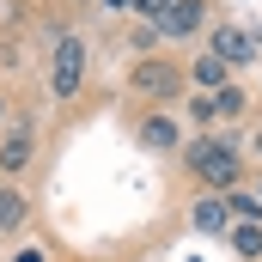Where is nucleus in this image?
Segmentation results:
<instances>
[{"label": "nucleus", "instance_id": "13", "mask_svg": "<svg viewBox=\"0 0 262 262\" xmlns=\"http://www.w3.org/2000/svg\"><path fill=\"white\" fill-rule=\"evenodd\" d=\"M226 207H232V213H238L244 226H256V220H262V201H250V195H232Z\"/></svg>", "mask_w": 262, "mask_h": 262}, {"label": "nucleus", "instance_id": "4", "mask_svg": "<svg viewBox=\"0 0 262 262\" xmlns=\"http://www.w3.org/2000/svg\"><path fill=\"white\" fill-rule=\"evenodd\" d=\"M213 61H226V67L256 61V37H250V31H238V25H220V31H213Z\"/></svg>", "mask_w": 262, "mask_h": 262}, {"label": "nucleus", "instance_id": "11", "mask_svg": "<svg viewBox=\"0 0 262 262\" xmlns=\"http://www.w3.org/2000/svg\"><path fill=\"white\" fill-rule=\"evenodd\" d=\"M226 213H232L226 201H220V195H207V201L195 207V226H201V232H220V226H226Z\"/></svg>", "mask_w": 262, "mask_h": 262}, {"label": "nucleus", "instance_id": "5", "mask_svg": "<svg viewBox=\"0 0 262 262\" xmlns=\"http://www.w3.org/2000/svg\"><path fill=\"white\" fill-rule=\"evenodd\" d=\"M201 25H207V6H201V0H171V12L159 18L165 37H189V31H201Z\"/></svg>", "mask_w": 262, "mask_h": 262}, {"label": "nucleus", "instance_id": "9", "mask_svg": "<svg viewBox=\"0 0 262 262\" xmlns=\"http://www.w3.org/2000/svg\"><path fill=\"white\" fill-rule=\"evenodd\" d=\"M18 226H25V195L0 189V232H18Z\"/></svg>", "mask_w": 262, "mask_h": 262}, {"label": "nucleus", "instance_id": "6", "mask_svg": "<svg viewBox=\"0 0 262 262\" xmlns=\"http://www.w3.org/2000/svg\"><path fill=\"white\" fill-rule=\"evenodd\" d=\"M195 116L201 122H213V116H244V92H238V85L207 92V98H195Z\"/></svg>", "mask_w": 262, "mask_h": 262}, {"label": "nucleus", "instance_id": "14", "mask_svg": "<svg viewBox=\"0 0 262 262\" xmlns=\"http://www.w3.org/2000/svg\"><path fill=\"white\" fill-rule=\"evenodd\" d=\"M134 12H146V18H152V25H159V18H165V12H171V0H134Z\"/></svg>", "mask_w": 262, "mask_h": 262}, {"label": "nucleus", "instance_id": "16", "mask_svg": "<svg viewBox=\"0 0 262 262\" xmlns=\"http://www.w3.org/2000/svg\"><path fill=\"white\" fill-rule=\"evenodd\" d=\"M110 6H116V12H122V6H134V0H110Z\"/></svg>", "mask_w": 262, "mask_h": 262}, {"label": "nucleus", "instance_id": "8", "mask_svg": "<svg viewBox=\"0 0 262 262\" xmlns=\"http://www.w3.org/2000/svg\"><path fill=\"white\" fill-rule=\"evenodd\" d=\"M140 146L171 152V146H177V122H171V116H146V122H140Z\"/></svg>", "mask_w": 262, "mask_h": 262}, {"label": "nucleus", "instance_id": "10", "mask_svg": "<svg viewBox=\"0 0 262 262\" xmlns=\"http://www.w3.org/2000/svg\"><path fill=\"white\" fill-rule=\"evenodd\" d=\"M226 73H232L226 61H213V55H201V61H195V85H207V92H220V85H232Z\"/></svg>", "mask_w": 262, "mask_h": 262}, {"label": "nucleus", "instance_id": "3", "mask_svg": "<svg viewBox=\"0 0 262 262\" xmlns=\"http://www.w3.org/2000/svg\"><path fill=\"white\" fill-rule=\"evenodd\" d=\"M128 85L140 92V98H165V92H177V61H134V73H128Z\"/></svg>", "mask_w": 262, "mask_h": 262}, {"label": "nucleus", "instance_id": "2", "mask_svg": "<svg viewBox=\"0 0 262 262\" xmlns=\"http://www.w3.org/2000/svg\"><path fill=\"white\" fill-rule=\"evenodd\" d=\"M79 79H85V43H79V37H61V43H55V73H49L55 98H73Z\"/></svg>", "mask_w": 262, "mask_h": 262}, {"label": "nucleus", "instance_id": "15", "mask_svg": "<svg viewBox=\"0 0 262 262\" xmlns=\"http://www.w3.org/2000/svg\"><path fill=\"white\" fill-rule=\"evenodd\" d=\"M12 262H43V250H31V244H25V250H18Z\"/></svg>", "mask_w": 262, "mask_h": 262}, {"label": "nucleus", "instance_id": "12", "mask_svg": "<svg viewBox=\"0 0 262 262\" xmlns=\"http://www.w3.org/2000/svg\"><path fill=\"white\" fill-rule=\"evenodd\" d=\"M232 244H238V256H262V226H238Z\"/></svg>", "mask_w": 262, "mask_h": 262}, {"label": "nucleus", "instance_id": "1", "mask_svg": "<svg viewBox=\"0 0 262 262\" xmlns=\"http://www.w3.org/2000/svg\"><path fill=\"white\" fill-rule=\"evenodd\" d=\"M189 171H195L201 183L232 189V183H238V152H232V146H220V140H201L195 152H189Z\"/></svg>", "mask_w": 262, "mask_h": 262}, {"label": "nucleus", "instance_id": "7", "mask_svg": "<svg viewBox=\"0 0 262 262\" xmlns=\"http://www.w3.org/2000/svg\"><path fill=\"white\" fill-rule=\"evenodd\" d=\"M25 165H31V134L18 128V134H6V140H0V171H6V177H18Z\"/></svg>", "mask_w": 262, "mask_h": 262}, {"label": "nucleus", "instance_id": "17", "mask_svg": "<svg viewBox=\"0 0 262 262\" xmlns=\"http://www.w3.org/2000/svg\"><path fill=\"white\" fill-rule=\"evenodd\" d=\"M0 116H6V98H0Z\"/></svg>", "mask_w": 262, "mask_h": 262}, {"label": "nucleus", "instance_id": "18", "mask_svg": "<svg viewBox=\"0 0 262 262\" xmlns=\"http://www.w3.org/2000/svg\"><path fill=\"white\" fill-rule=\"evenodd\" d=\"M256 152H262V134H256Z\"/></svg>", "mask_w": 262, "mask_h": 262}]
</instances>
